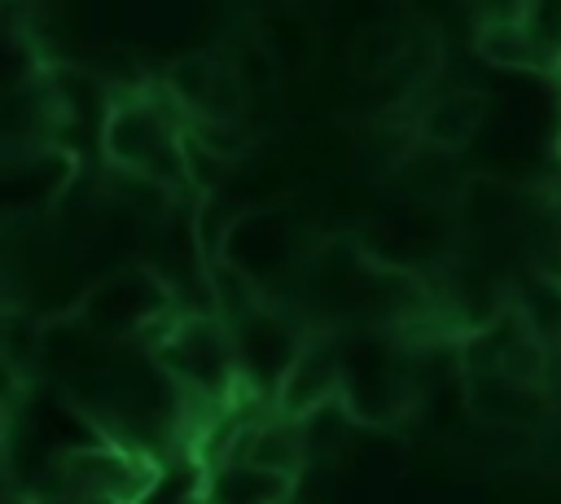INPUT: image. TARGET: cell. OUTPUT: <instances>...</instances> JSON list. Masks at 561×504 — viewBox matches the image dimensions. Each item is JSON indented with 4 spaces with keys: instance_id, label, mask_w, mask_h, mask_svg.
Wrapping results in <instances>:
<instances>
[{
    "instance_id": "cell-1",
    "label": "cell",
    "mask_w": 561,
    "mask_h": 504,
    "mask_svg": "<svg viewBox=\"0 0 561 504\" xmlns=\"http://www.w3.org/2000/svg\"><path fill=\"white\" fill-rule=\"evenodd\" d=\"M184 127L188 123H180V105L167 92V83L158 92L114 96L101 123L105 162L114 171L145 175L175 193L184 184Z\"/></svg>"
},
{
    "instance_id": "cell-2",
    "label": "cell",
    "mask_w": 561,
    "mask_h": 504,
    "mask_svg": "<svg viewBox=\"0 0 561 504\" xmlns=\"http://www.w3.org/2000/svg\"><path fill=\"white\" fill-rule=\"evenodd\" d=\"M342 355V403L355 421H390L412 399L408 355L381 329H351L337 337Z\"/></svg>"
},
{
    "instance_id": "cell-3",
    "label": "cell",
    "mask_w": 561,
    "mask_h": 504,
    "mask_svg": "<svg viewBox=\"0 0 561 504\" xmlns=\"http://www.w3.org/2000/svg\"><path fill=\"white\" fill-rule=\"evenodd\" d=\"M158 364L167 368L171 381H184L188 390H202V394H228L241 381L232 333L215 311L175 320L158 342Z\"/></svg>"
},
{
    "instance_id": "cell-4",
    "label": "cell",
    "mask_w": 561,
    "mask_h": 504,
    "mask_svg": "<svg viewBox=\"0 0 561 504\" xmlns=\"http://www.w3.org/2000/svg\"><path fill=\"white\" fill-rule=\"evenodd\" d=\"M171 311V285L162 276H153L149 267H127V272H110L101 276L83 302H79V320L88 333L114 342L127 333H140L149 320H175Z\"/></svg>"
},
{
    "instance_id": "cell-5",
    "label": "cell",
    "mask_w": 561,
    "mask_h": 504,
    "mask_svg": "<svg viewBox=\"0 0 561 504\" xmlns=\"http://www.w3.org/2000/svg\"><path fill=\"white\" fill-rule=\"evenodd\" d=\"M57 478L79 500H110V504H140L158 486V469L140 451L123 447H75L57 460Z\"/></svg>"
},
{
    "instance_id": "cell-6",
    "label": "cell",
    "mask_w": 561,
    "mask_h": 504,
    "mask_svg": "<svg viewBox=\"0 0 561 504\" xmlns=\"http://www.w3.org/2000/svg\"><path fill=\"white\" fill-rule=\"evenodd\" d=\"M307 333H298L276 307H263L250 316L241 329H232V351H237V377L245 381L250 394H272L280 390L285 373L294 368Z\"/></svg>"
},
{
    "instance_id": "cell-7",
    "label": "cell",
    "mask_w": 561,
    "mask_h": 504,
    "mask_svg": "<svg viewBox=\"0 0 561 504\" xmlns=\"http://www.w3.org/2000/svg\"><path fill=\"white\" fill-rule=\"evenodd\" d=\"M342 399V355H337V337L333 333H307L294 368L285 373L280 390H276V416L289 421H307L311 412L329 408Z\"/></svg>"
},
{
    "instance_id": "cell-8",
    "label": "cell",
    "mask_w": 561,
    "mask_h": 504,
    "mask_svg": "<svg viewBox=\"0 0 561 504\" xmlns=\"http://www.w3.org/2000/svg\"><path fill=\"white\" fill-rule=\"evenodd\" d=\"M294 482L298 478L259 469L250 460H224L202 478V504H285Z\"/></svg>"
},
{
    "instance_id": "cell-9",
    "label": "cell",
    "mask_w": 561,
    "mask_h": 504,
    "mask_svg": "<svg viewBox=\"0 0 561 504\" xmlns=\"http://www.w3.org/2000/svg\"><path fill=\"white\" fill-rule=\"evenodd\" d=\"M307 434H302V421H289V416H267V421H254L237 451L228 460H250L259 469H272V473H285V478H298V469L307 465Z\"/></svg>"
},
{
    "instance_id": "cell-10",
    "label": "cell",
    "mask_w": 561,
    "mask_h": 504,
    "mask_svg": "<svg viewBox=\"0 0 561 504\" xmlns=\"http://www.w3.org/2000/svg\"><path fill=\"white\" fill-rule=\"evenodd\" d=\"M486 118V96L478 88H451L443 96H434L421 114V140L438 153H456L473 140V131Z\"/></svg>"
},
{
    "instance_id": "cell-11",
    "label": "cell",
    "mask_w": 561,
    "mask_h": 504,
    "mask_svg": "<svg viewBox=\"0 0 561 504\" xmlns=\"http://www.w3.org/2000/svg\"><path fill=\"white\" fill-rule=\"evenodd\" d=\"M465 381H469V408L482 421L530 425L548 412V390H522V386L504 381L500 373H465Z\"/></svg>"
},
{
    "instance_id": "cell-12",
    "label": "cell",
    "mask_w": 561,
    "mask_h": 504,
    "mask_svg": "<svg viewBox=\"0 0 561 504\" xmlns=\"http://www.w3.org/2000/svg\"><path fill=\"white\" fill-rule=\"evenodd\" d=\"M478 53L500 66V70H530V75H548L530 31L522 26V4L517 9H504V13H491L478 22V35H473Z\"/></svg>"
},
{
    "instance_id": "cell-13",
    "label": "cell",
    "mask_w": 561,
    "mask_h": 504,
    "mask_svg": "<svg viewBox=\"0 0 561 504\" xmlns=\"http://www.w3.org/2000/svg\"><path fill=\"white\" fill-rule=\"evenodd\" d=\"M224 61H228V57H219V53H184V57L171 61V70H167V92L175 96L180 114L193 118V114L202 110V101H206L215 75L224 70Z\"/></svg>"
},
{
    "instance_id": "cell-14",
    "label": "cell",
    "mask_w": 561,
    "mask_h": 504,
    "mask_svg": "<svg viewBox=\"0 0 561 504\" xmlns=\"http://www.w3.org/2000/svg\"><path fill=\"white\" fill-rule=\"evenodd\" d=\"M508 302H513V311L526 320V329H530L539 342L561 337V280H548V276L530 272L526 285H522Z\"/></svg>"
},
{
    "instance_id": "cell-15",
    "label": "cell",
    "mask_w": 561,
    "mask_h": 504,
    "mask_svg": "<svg viewBox=\"0 0 561 504\" xmlns=\"http://www.w3.org/2000/svg\"><path fill=\"white\" fill-rule=\"evenodd\" d=\"M403 44H408V35H394L390 26H368L351 39V53H346L351 70L359 79H386L394 70V61L403 57Z\"/></svg>"
},
{
    "instance_id": "cell-16",
    "label": "cell",
    "mask_w": 561,
    "mask_h": 504,
    "mask_svg": "<svg viewBox=\"0 0 561 504\" xmlns=\"http://www.w3.org/2000/svg\"><path fill=\"white\" fill-rule=\"evenodd\" d=\"M228 61H232L237 79L245 83V92H267V88L276 83V75H280V66H276V48H272L267 39H245Z\"/></svg>"
},
{
    "instance_id": "cell-17",
    "label": "cell",
    "mask_w": 561,
    "mask_h": 504,
    "mask_svg": "<svg viewBox=\"0 0 561 504\" xmlns=\"http://www.w3.org/2000/svg\"><path fill=\"white\" fill-rule=\"evenodd\" d=\"M228 167H232V162H224L219 153H210V149L193 136V127H184V184H193L197 197H215V188H219V180H224Z\"/></svg>"
},
{
    "instance_id": "cell-18",
    "label": "cell",
    "mask_w": 561,
    "mask_h": 504,
    "mask_svg": "<svg viewBox=\"0 0 561 504\" xmlns=\"http://www.w3.org/2000/svg\"><path fill=\"white\" fill-rule=\"evenodd\" d=\"M193 127V136L210 149V153H219L224 162H237L245 149H250V136L241 131V123H188Z\"/></svg>"
},
{
    "instance_id": "cell-19",
    "label": "cell",
    "mask_w": 561,
    "mask_h": 504,
    "mask_svg": "<svg viewBox=\"0 0 561 504\" xmlns=\"http://www.w3.org/2000/svg\"><path fill=\"white\" fill-rule=\"evenodd\" d=\"M4 504H35V500H26V495H18V491H9V500Z\"/></svg>"
},
{
    "instance_id": "cell-20",
    "label": "cell",
    "mask_w": 561,
    "mask_h": 504,
    "mask_svg": "<svg viewBox=\"0 0 561 504\" xmlns=\"http://www.w3.org/2000/svg\"><path fill=\"white\" fill-rule=\"evenodd\" d=\"M557 158H561V127H557Z\"/></svg>"
}]
</instances>
